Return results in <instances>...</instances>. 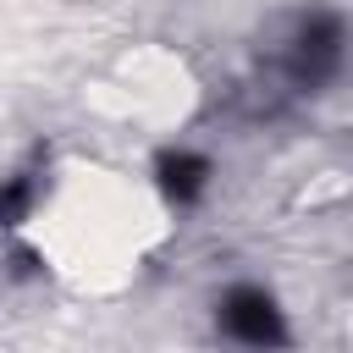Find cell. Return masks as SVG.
Returning a JSON list of instances; mask_svg holds the SVG:
<instances>
[{
	"mask_svg": "<svg viewBox=\"0 0 353 353\" xmlns=\"http://www.w3.org/2000/svg\"><path fill=\"white\" fill-rule=\"evenodd\" d=\"M342 61H347V22L331 6L281 11L265 28V44H259V72H265L270 99L320 94L342 72Z\"/></svg>",
	"mask_w": 353,
	"mask_h": 353,
	"instance_id": "1",
	"label": "cell"
},
{
	"mask_svg": "<svg viewBox=\"0 0 353 353\" xmlns=\"http://www.w3.org/2000/svg\"><path fill=\"white\" fill-rule=\"evenodd\" d=\"M215 331L248 353H281L292 342L287 331V314L276 303V292H265L259 281H232L221 298H215Z\"/></svg>",
	"mask_w": 353,
	"mask_h": 353,
	"instance_id": "2",
	"label": "cell"
},
{
	"mask_svg": "<svg viewBox=\"0 0 353 353\" xmlns=\"http://www.w3.org/2000/svg\"><path fill=\"white\" fill-rule=\"evenodd\" d=\"M154 182L171 204H193L204 188H210V160L199 149H160L154 160Z\"/></svg>",
	"mask_w": 353,
	"mask_h": 353,
	"instance_id": "3",
	"label": "cell"
}]
</instances>
